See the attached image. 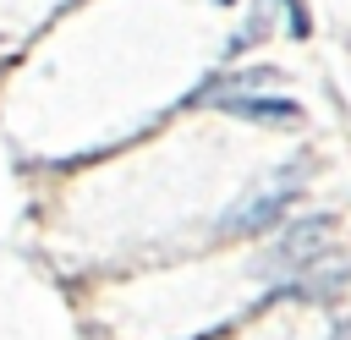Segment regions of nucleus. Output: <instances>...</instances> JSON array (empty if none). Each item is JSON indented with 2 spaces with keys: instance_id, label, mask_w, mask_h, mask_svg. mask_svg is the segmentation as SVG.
<instances>
[{
  "instance_id": "2",
  "label": "nucleus",
  "mask_w": 351,
  "mask_h": 340,
  "mask_svg": "<svg viewBox=\"0 0 351 340\" xmlns=\"http://www.w3.org/2000/svg\"><path fill=\"white\" fill-rule=\"evenodd\" d=\"M285 208H291V186H263V192H252L241 208H230V214L219 219V230H225V236H252V230H269Z\"/></svg>"
},
{
  "instance_id": "1",
  "label": "nucleus",
  "mask_w": 351,
  "mask_h": 340,
  "mask_svg": "<svg viewBox=\"0 0 351 340\" xmlns=\"http://www.w3.org/2000/svg\"><path fill=\"white\" fill-rule=\"evenodd\" d=\"M329 230H335V219H302V225H291L280 241H274V252L263 258V269L274 263V269H296V263H313L324 247H329Z\"/></svg>"
},
{
  "instance_id": "3",
  "label": "nucleus",
  "mask_w": 351,
  "mask_h": 340,
  "mask_svg": "<svg viewBox=\"0 0 351 340\" xmlns=\"http://www.w3.org/2000/svg\"><path fill=\"white\" fill-rule=\"evenodd\" d=\"M214 104L225 115H241V121H302L296 99H269V93H219Z\"/></svg>"
}]
</instances>
